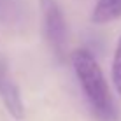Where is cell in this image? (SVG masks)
Wrapping results in <instances>:
<instances>
[{
  "mask_svg": "<svg viewBox=\"0 0 121 121\" xmlns=\"http://www.w3.org/2000/svg\"><path fill=\"white\" fill-rule=\"evenodd\" d=\"M112 69H111V77H112V84L114 90L118 91V95H121V35L118 39L114 49V56H112Z\"/></svg>",
  "mask_w": 121,
  "mask_h": 121,
  "instance_id": "obj_5",
  "label": "cell"
},
{
  "mask_svg": "<svg viewBox=\"0 0 121 121\" xmlns=\"http://www.w3.org/2000/svg\"><path fill=\"white\" fill-rule=\"evenodd\" d=\"M121 18V0H97L91 11V23L107 25Z\"/></svg>",
  "mask_w": 121,
  "mask_h": 121,
  "instance_id": "obj_4",
  "label": "cell"
},
{
  "mask_svg": "<svg viewBox=\"0 0 121 121\" xmlns=\"http://www.w3.org/2000/svg\"><path fill=\"white\" fill-rule=\"evenodd\" d=\"M72 69L76 72L79 86L82 88L90 109L100 121H116L118 119V105L111 93L109 82L105 79L102 67L97 58L88 49H76L70 55Z\"/></svg>",
  "mask_w": 121,
  "mask_h": 121,
  "instance_id": "obj_1",
  "label": "cell"
},
{
  "mask_svg": "<svg viewBox=\"0 0 121 121\" xmlns=\"http://www.w3.org/2000/svg\"><path fill=\"white\" fill-rule=\"evenodd\" d=\"M42 33L49 49L60 61L67 56V21L58 0H39Z\"/></svg>",
  "mask_w": 121,
  "mask_h": 121,
  "instance_id": "obj_2",
  "label": "cell"
},
{
  "mask_svg": "<svg viewBox=\"0 0 121 121\" xmlns=\"http://www.w3.org/2000/svg\"><path fill=\"white\" fill-rule=\"evenodd\" d=\"M0 100L16 121L25 119V104L21 98V91L12 79L9 65L4 56H0Z\"/></svg>",
  "mask_w": 121,
  "mask_h": 121,
  "instance_id": "obj_3",
  "label": "cell"
}]
</instances>
